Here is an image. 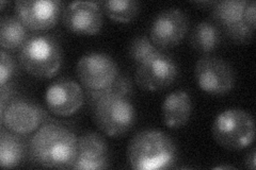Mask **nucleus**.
I'll list each match as a JSON object with an SVG mask.
<instances>
[{"instance_id":"obj_25","label":"nucleus","mask_w":256,"mask_h":170,"mask_svg":"<svg viewBox=\"0 0 256 170\" xmlns=\"http://www.w3.org/2000/svg\"><path fill=\"white\" fill-rule=\"evenodd\" d=\"M244 165L248 169L255 170L256 168V149L253 147L246 156Z\"/></svg>"},{"instance_id":"obj_12","label":"nucleus","mask_w":256,"mask_h":170,"mask_svg":"<svg viewBox=\"0 0 256 170\" xmlns=\"http://www.w3.org/2000/svg\"><path fill=\"white\" fill-rule=\"evenodd\" d=\"M45 101L54 115L68 117L82 108L84 93L76 81L59 79L47 87Z\"/></svg>"},{"instance_id":"obj_24","label":"nucleus","mask_w":256,"mask_h":170,"mask_svg":"<svg viewBox=\"0 0 256 170\" xmlns=\"http://www.w3.org/2000/svg\"><path fill=\"white\" fill-rule=\"evenodd\" d=\"M242 20L252 31L255 30V28H256V26H255L256 25V2L254 1V0H251V1H246V6L244 9Z\"/></svg>"},{"instance_id":"obj_4","label":"nucleus","mask_w":256,"mask_h":170,"mask_svg":"<svg viewBox=\"0 0 256 170\" xmlns=\"http://www.w3.org/2000/svg\"><path fill=\"white\" fill-rule=\"evenodd\" d=\"M212 133L214 140L222 148L232 151L244 150L254 142L255 123L249 112L232 108L221 112L214 118Z\"/></svg>"},{"instance_id":"obj_15","label":"nucleus","mask_w":256,"mask_h":170,"mask_svg":"<svg viewBox=\"0 0 256 170\" xmlns=\"http://www.w3.org/2000/svg\"><path fill=\"white\" fill-rule=\"evenodd\" d=\"M162 109L164 125L170 129H180L185 126L191 117V97L186 91H174L166 97Z\"/></svg>"},{"instance_id":"obj_28","label":"nucleus","mask_w":256,"mask_h":170,"mask_svg":"<svg viewBox=\"0 0 256 170\" xmlns=\"http://www.w3.org/2000/svg\"><path fill=\"white\" fill-rule=\"evenodd\" d=\"M6 3H8L6 1H2V2H0V10H4V5Z\"/></svg>"},{"instance_id":"obj_20","label":"nucleus","mask_w":256,"mask_h":170,"mask_svg":"<svg viewBox=\"0 0 256 170\" xmlns=\"http://www.w3.org/2000/svg\"><path fill=\"white\" fill-rule=\"evenodd\" d=\"M100 3L110 19L123 23L134 20L141 10L140 2L136 0H107Z\"/></svg>"},{"instance_id":"obj_6","label":"nucleus","mask_w":256,"mask_h":170,"mask_svg":"<svg viewBox=\"0 0 256 170\" xmlns=\"http://www.w3.org/2000/svg\"><path fill=\"white\" fill-rule=\"evenodd\" d=\"M194 77L198 86L214 96L228 94L236 83L233 67L218 56L205 55L200 59L194 67Z\"/></svg>"},{"instance_id":"obj_11","label":"nucleus","mask_w":256,"mask_h":170,"mask_svg":"<svg viewBox=\"0 0 256 170\" xmlns=\"http://www.w3.org/2000/svg\"><path fill=\"white\" fill-rule=\"evenodd\" d=\"M102 3L96 1H75L68 3L62 13L63 25L77 35L92 36L102 27Z\"/></svg>"},{"instance_id":"obj_13","label":"nucleus","mask_w":256,"mask_h":170,"mask_svg":"<svg viewBox=\"0 0 256 170\" xmlns=\"http://www.w3.org/2000/svg\"><path fill=\"white\" fill-rule=\"evenodd\" d=\"M44 120V112L38 104L25 99H14L2 110L4 127L18 135L36 132Z\"/></svg>"},{"instance_id":"obj_9","label":"nucleus","mask_w":256,"mask_h":170,"mask_svg":"<svg viewBox=\"0 0 256 170\" xmlns=\"http://www.w3.org/2000/svg\"><path fill=\"white\" fill-rule=\"evenodd\" d=\"M64 4L58 0L15 1V16L28 30L42 32L52 29L62 16Z\"/></svg>"},{"instance_id":"obj_5","label":"nucleus","mask_w":256,"mask_h":170,"mask_svg":"<svg viewBox=\"0 0 256 170\" xmlns=\"http://www.w3.org/2000/svg\"><path fill=\"white\" fill-rule=\"evenodd\" d=\"M93 105L95 125L104 135L111 139L122 137L136 123V110L128 96H106Z\"/></svg>"},{"instance_id":"obj_18","label":"nucleus","mask_w":256,"mask_h":170,"mask_svg":"<svg viewBox=\"0 0 256 170\" xmlns=\"http://www.w3.org/2000/svg\"><path fill=\"white\" fill-rule=\"evenodd\" d=\"M190 43L198 52L210 54L220 45L221 32L210 21H200L192 31Z\"/></svg>"},{"instance_id":"obj_23","label":"nucleus","mask_w":256,"mask_h":170,"mask_svg":"<svg viewBox=\"0 0 256 170\" xmlns=\"http://www.w3.org/2000/svg\"><path fill=\"white\" fill-rule=\"evenodd\" d=\"M0 85L4 86L11 81V79L15 75V61L12 56L8 53L6 50L0 52Z\"/></svg>"},{"instance_id":"obj_3","label":"nucleus","mask_w":256,"mask_h":170,"mask_svg":"<svg viewBox=\"0 0 256 170\" xmlns=\"http://www.w3.org/2000/svg\"><path fill=\"white\" fill-rule=\"evenodd\" d=\"M18 61L22 69L38 79H52L63 64L61 45L50 35L30 36L20 49Z\"/></svg>"},{"instance_id":"obj_19","label":"nucleus","mask_w":256,"mask_h":170,"mask_svg":"<svg viewBox=\"0 0 256 170\" xmlns=\"http://www.w3.org/2000/svg\"><path fill=\"white\" fill-rule=\"evenodd\" d=\"M246 0H226L216 1L212 7V16L224 30L233 28L244 22L242 14Z\"/></svg>"},{"instance_id":"obj_2","label":"nucleus","mask_w":256,"mask_h":170,"mask_svg":"<svg viewBox=\"0 0 256 170\" xmlns=\"http://www.w3.org/2000/svg\"><path fill=\"white\" fill-rule=\"evenodd\" d=\"M127 159L134 170L170 169L178 161V149L166 133L143 130L134 135L128 144Z\"/></svg>"},{"instance_id":"obj_22","label":"nucleus","mask_w":256,"mask_h":170,"mask_svg":"<svg viewBox=\"0 0 256 170\" xmlns=\"http://www.w3.org/2000/svg\"><path fill=\"white\" fill-rule=\"evenodd\" d=\"M159 51L160 50L153 44L150 38L144 35L134 37L130 45V49H128L130 58L134 63H137V65Z\"/></svg>"},{"instance_id":"obj_16","label":"nucleus","mask_w":256,"mask_h":170,"mask_svg":"<svg viewBox=\"0 0 256 170\" xmlns=\"http://www.w3.org/2000/svg\"><path fill=\"white\" fill-rule=\"evenodd\" d=\"M27 30L16 16H4L0 21V45L2 50L20 49L29 38Z\"/></svg>"},{"instance_id":"obj_27","label":"nucleus","mask_w":256,"mask_h":170,"mask_svg":"<svg viewBox=\"0 0 256 170\" xmlns=\"http://www.w3.org/2000/svg\"><path fill=\"white\" fill-rule=\"evenodd\" d=\"M214 169H235L233 166H217L214 167Z\"/></svg>"},{"instance_id":"obj_21","label":"nucleus","mask_w":256,"mask_h":170,"mask_svg":"<svg viewBox=\"0 0 256 170\" xmlns=\"http://www.w3.org/2000/svg\"><path fill=\"white\" fill-rule=\"evenodd\" d=\"M132 92V84L130 79L124 76H118L116 81L106 88H102L100 91H86V97L89 102L93 105L98 102L102 97L110 95H124L128 96Z\"/></svg>"},{"instance_id":"obj_8","label":"nucleus","mask_w":256,"mask_h":170,"mask_svg":"<svg viewBox=\"0 0 256 170\" xmlns=\"http://www.w3.org/2000/svg\"><path fill=\"white\" fill-rule=\"evenodd\" d=\"M76 74L86 91H100L114 82L118 68L109 54L91 52L78 60Z\"/></svg>"},{"instance_id":"obj_17","label":"nucleus","mask_w":256,"mask_h":170,"mask_svg":"<svg viewBox=\"0 0 256 170\" xmlns=\"http://www.w3.org/2000/svg\"><path fill=\"white\" fill-rule=\"evenodd\" d=\"M25 157V144L20 136L9 130L0 133V165L2 168L18 167Z\"/></svg>"},{"instance_id":"obj_14","label":"nucleus","mask_w":256,"mask_h":170,"mask_svg":"<svg viewBox=\"0 0 256 170\" xmlns=\"http://www.w3.org/2000/svg\"><path fill=\"white\" fill-rule=\"evenodd\" d=\"M109 167V149L105 137L98 132H86L80 136L77 158L72 169L98 170Z\"/></svg>"},{"instance_id":"obj_10","label":"nucleus","mask_w":256,"mask_h":170,"mask_svg":"<svg viewBox=\"0 0 256 170\" xmlns=\"http://www.w3.org/2000/svg\"><path fill=\"white\" fill-rule=\"evenodd\" d=\"M188 17L182 10L171 7L158 13L150 23V38L160 49L178 46L188 32Z\"/></svg>"},{"instance_id":"obj_1","label":"nucleus","mask_w":256,"mask_h":170,"mask_svg":"<svg viewBox=\"0 0 256 170\" xmlns=\"http://www.w3.org/2000/svg\"><path fill=\"white\" fill-rule=\"evenodd\" d=\"M77 153L76 135L66 127L56 123L38 128L29 142L31 161L45 168H73Z\"/></svg>"},{"instance_id":"obj_26","label":"nucleus","mask_w":256,"mask_h":170,"mask_svg":"<svg viewBox=\"0 0 256 170\" xmlns=\"http://www.w3.org/2000/svg\"><path fill=\"white\" fill-rule=\"evenodd\" d=\"M196 6H210V5H214L216 3V1H196V2H192Z\"/></svg>"},{"instance_id":"obj_7","label":"nucleus","mask_w":256,"mask_h":170,"mask_svg":"<svg viewBox=\"0 0 256 170\" xmlns=\"http://www.w3.org/2000/svg\"><path fill=\"white\" fill-rule=\"evenodd\" d=\"M178 68L175 61L162 51L150 56L137 66L136 83L143 91L159 92L171 86L178 78Z\"/></svg>"}]
</instances>
